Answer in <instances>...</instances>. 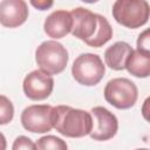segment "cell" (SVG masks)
I'll use <instances>...</instances> for the list:
<instances>
[{
  "label": "cell",
  "mask_w": 150,
  "mask_h": 150,
  "mask_svg": "<svg viewBox=\"0 0 150 150\" xmlns=\"http://www.w3.org/2000/svg\"><path fill=\"white\" fill-rule=\"evenodd\" d=\"M35 144L38 150H68L66 141L54 135L42 136L36 141Z\"/></svg>",
  "instance_id": "9a60e30c"
},
{
  "label": "cell",
  "mask_w": 150,
  "mask_h": 150,
  "mask_svg": "<svg viewBox=\"0 0 150 150\" xmlns=\"http://www.w3.org/2000/svg\"><path fill=\"white\" fill-rule=\"evenodd\" d=\"M96 19H97V27L96 30L94 33V35L86 41V43L90 47H102L103 45H105L111 38H112V28L109 23V21L101 14H96Z\"/></svg>",
  "instance_id": "5bb4252c"
},
{
  "label": "cell",
  "mask_w": 150,
  "mask_h": 150,
  "mask_svg": "<svg viewBox=\"0 0 150 150\" xmlns=\"http://www.w3.org/2000/svg\"><path fill=\"white\" fill-rule=\"evenodd\" d=\"M71 26L73 20L70 13L64 9H57L46 18L43 23V30L49 38L61 39L70 33Z\"/></svg>",
  "instance_id": "8fae6325"
},
{
  "label": "cell",
  "mask_w": 150,
  "mask_h": 150,
  "mask_svg": "<svg viewBox=\"0 0 150 150\" xmlns=\"http://www.w3.org/2000/svg\"><path fill=\"white\" fill-rule=\"evenodd\" d=\"M14 117V105L5 95H0V125L9 123Z\"/></svg>",
  "instance_id": "2e32d148"
},
{
  "label": "cell",
  "mask_w": 150,
  "mask_h": 150,
  "mask_svg": "<svg viewBox=\"0 0 150 150\" xmlns=\"http://www.w3.org/2000/svg\"><path fill=\"white\" fill-rule=\"evenodd\" d=\"M112 18L127 28L144 26L150 15V6L145 0H116L112 5Z\"/></svg>",
  "instance_id": "7a4b0ae2"
},
{
  "label": "cell",
  "mask_w": 150,
  "mask_h": 150,
  "mask_svg": "<svg viewBox=\"0 0 150 150\" xmlns=\"http://www.w3.org/2000/svg\"><path fill=\"white\" fill-rule=\"evenodd\" d=\"M54 88V80L50 75L40 69L33 70L26 75L22 83L25 95L33 101H42L49 97Z\"/></svg>",
  "instance_id": "ba28073f"
},
{
  "label": "cell",
  "mask_w": 150,
  "mask_h": 150,
  "mask_svg": "<svg viewBox=\"0 0 150 150\" xmlns=\"http://www.w3.org/2000/svg\"><path fill=\"white\" fill-rule=\"evenodd\" d=\"M124 69L135 77H148L150 75V53L132 49L125 61Z\"/></svg>",
  "instance_id": "4fadbf2b"
},
{
  "label": "cell",
  "mask_w": 150,
  "mask_h": 150,
  "mask_svg": "<svg viewBox=\"0 0 150 150\" xmlns=\"http://www.w3.org/2000/svg\"><path fill=\"white\" fill-rule=\"evenodd\" d=\"M132 48L128 42L117 41L108 47L104 52L105 64L112 70H123L125 67V61L131 54Z\"/></svg>",
  "instance_id": "7c38bea8"
},
{
  "label": "cell",
  "mask_w": 150,
  "mask_h": 150,
  "mask_svg": "<svg viewBox=\"0 0 150 150\" xmlns=\"http://www.w3.org/2000/svg\"><path fill=\"white\" fill-rule=\"evenodd\" d=\"M69 13L73 20L70 33L75 38L86 42L94 35L96 30V27H97L96 13H93L91 11L83 7L74 8Z\"/></svg>",
  "instance_id": "9c48e42d"
},
{
  "label": "cell",
  "mask_w": 150,
  "mask_h": 150,
  "mask_svg": "<svg viewBox=\"0 0 150 150\" xmlns=\"http://www.w3.org/2000/svg\"><path fill=\"white\" fill-rule=\"evenodd\" d=\"M68 52L55 40L43 41L35 50V61L40 70L48 75H56L64 70L68 63Z\"/></svg>",
  "instance_id": "3957f363"
},
{
  "label": "cell",
  "mask_w": 150,
  "mask_h": 150,
  "mask_svg": "<svg viewBox=\"0 0 150 150\" xmlns=\"http://www.w3.org/2000/svg\"><path fill=\"white\" fill-rule=\"evenodd\" d=\"M53 4H54V2L50 1V0H38V1L30 0V5L34 6L35 8L40 9V11H46V9L50 8V7L53 6Z\"/></svg>",
  "instance_id": "d6986e66"
},
{
  "label": "cell",
  "mask_w": 150,
  "mask_h": 150,
  "mask_svg": "<svg viewBox=\"0 0 150 150\" xmlns=\"http://www.w3.org/2000/svg\"><path fill=\"white\" fill-rule=\"evenodd\" d=\"M93 117V129L90 137L95 141H108L112 138L118 129L116 116L104 107H94L90 110Z\"/></svg>",
  "instance_id": "52a82bcc"
},
{
  "label": "cell",
  "mask_w": 150,
  "mask_h": 150,
  "mask_svg": "<svg viewBox=\"0 0 150 150\" xmlns=\"http://www.w3.org/2000/svg\"><path fill=\"white\" fill-rule=\"evenodd\" d=\"M105 101L117 109L131 108L138 97L137 86L127 77H115L104 87Z\"/></svg>",
  "instance_id": "5b68a950"
},
{
  "label": "cell",
  "mask_w": 150,
  "mask_h": 150,
  "mask_svg": "<svg viewBox=\"0 0 150 150\" xmlns=\"http://www.w3.org/2000/svg\"><path fill=\"white\" fill-rule=\"evenodd\" d=\"M53 124L59 134L66 137L80 138L90 134L93 117L86 110L69 105H57L53 109Z\"/></svg>",
  "instance_id": "6da1fadb"
},
{
  "label": "cell",
  "mask_w": 150,
  "mask_h": 150,
  "mask_svg": "<svg viewBox=\"0 0 150 150\" xmlns=\"http://www.w3.org/2000/svg\"><path fill=\"white\" fill-rule=\"evenodd\" d=\"M28 6L23 0H4L0 2V23L7 28H15L26 22Z\"/></svg>",
  "instance_id": "30bf717a"
},
{
  "label": "cell",
  "mask_w": 150,
  "mask_h": 150,
  "mask_svg": "<svg viewBox=\"0 0 150 150\" xmlns=\"http://www.w3.org/2000/svg\"><path fill=\"white\" fill-rule=\"evenodd\" d=\"M105 74V66L97 54L84 53L79 55L71 66V75L82 86H96Z\"/></svg>",
  "instance_id": "277c9868"
},
{
  "label": "cell",
  "mask_w": 150,
  "mask_h": 150,
  "mask_svg": "<svg viewBox=\"0 0 150 150\" xmlns=\"http://www.w3.org/2000/svg\"><path fill=\"white\" fill-rule=\"evenodd\" d=\"M7 148V142H6V138L4 136L2 132H0V150H6Z\"/></svg>",
  "instance_id": "ffe728a7"
},
{
  "label": "cell",
  "mask_w": 150,
  "mask_h": 150,
  "mask_svg": "<svg viewBox=\"0 0 150 150\" xmlns=\"http://www.w3.org/2000/svg\"><path fill=\"white\" fill-rule=\"evenodd\" d=\"M12 150H38L36 144L27 136H18L14 142Z\"/></svg>",
  "instance_id": "e0dca14e"
},
{
  "label": "cell",
  "mask_w": 150,
  "mask_h": 150,
  "mask_svg": "<svg viewBox=\"0 0 150 150\" xmlns=\"http://www.w3.org/2000/svg\"><path fill=\"white\" fill-rule=\"evenodd\" d=\"M136 150H149V149H146V148H141V149H136Z\"/></svg>",
  "instance_id": "44dd1931"
},
{
  "label": "cell",
  "mask_w": 150,
  "mask_h": 150,
  "mask_svg": "<svg viewBox=\"0 0 150 150\" xmlns=\"http://www.w3.org/2000/svg\"><path fill=\"white\" fill-rule=\"evenodd\" d=\"M53 109L48 104H33L28 105L21 112L22 127L35 134H45L54 128L53 124Z\"/></svg>",
  "instance_id": "8992f818"
},
{
  "label": "cell",
  "mask_w": 150,
  "mask_h": 150,
  "mask_svg": "<svg viewBox=\"0 0 150 150\" xmlns=\"http://www.w3.org/2000/svg\"><path fill=\"white\" fill-rule=\"evenodd\" d=\"M150 32L149 29H145L143 33L138 35L137 39V49L142 52L150 53Z\"/></svg>",
  "instance_id": "ac0fdd59"
}]
</instances>
